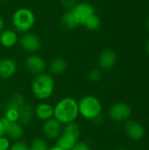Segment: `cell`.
Listing matches in <instances>:
<instances>
[{
  "instance_id": "603a6c76",
  "label": "cell",
  "mask_w": 149,
  "mask_h": 150,
  "mask_svg": "<svg viewBox=\"0 0 149 150\" xmlns=\"http://www.w3.org/2000/svg\"><path fill=\"white\" fill-rule=\"evenodd\" d=\"M103 76V73L101 71L100 69L95 68L92 69L89 71L88 73V79L91 82V83H97L102 79Z\"/></svg>"
},
{
  "instance_id": "7c38bea8",
  "label": "cell",
  "mask_w": 149,
  "mask_h": 150,
  "mask_svg": "<svg viewBox=\"0 0 149 150\" xmlns=\"http://www.w3.org/2000/svg\"><path fill=\"white\" fill-rule=\"evenodd\" d=\"M18 70L17 62L11 58H3L0 60V79L8 80L11 78Z\"/></svg>"
},
{
  "instance_id": "9a60e30c",
  "label": "cell",
  "mask_w": 149,
  "mask_h": 150,
  "mask_svg": "<svg viewBox=\"0 0 149 150\" xmlns=\"http://www.w3.org/2000/svg\"><path fill=\"white\" fill-rule=\"evenodd\" d=\"M117 61L116 53L110 48L103 50L98 56V65L100 69H112Z\"/></svg>"
},
{
  "instance_id": "ffe728a7",
  "label": "cell",
  "mask_w": 149,
  "mask_h": 150,
  "mask_svg": "<svg viewBox=\"0 0 149 150\" xmlns=\"http://www.w3.org/2000/svg\"><path fill=\"white\" fill-rule=\"evenodd\" d=\"M19 109L16 106H13L8 103H6L4 111V115L3 116L6 120H8L11 122H18V118H19Z\"/></svg>"
},
{
  "instance_id": "e0dca14e",
  "label": "cell",
  "mask_w": 149,
  "mask_h": 150,
  "mask_svg": "<svg viewBox=\"0 0 149 150\" xmlns=\"http://www.w3.org/2000/svg\"><path fill=\"white\" fill-rule=\"evenodd\" d=\"M33 118H34V107L30 104L25 103L19 109L18 122L22 126H27L31 124Z\"/></svg>"
},
{
  "instance_id": "cb8c5ba5",
  "label": "cell",
  "mask_w": 149,
  "mask_h": 150,
  "mask_svg": "<svg viewBox=\"0 0 149 150\" xmlns=\"http://www.w3.org/2000/svg\"><path fill=\"white\" fill-rule=\"evenodd\" d=\"M9 150H29V146L23 141H17L11 142Z\"/></svg>"
},
{
  "instance_id": "ac0fdd59",
  "label": "cell",
  "mask_w": 149,
  "mask_h": 150,
  "mask_svg": "<svg viewBox=\"0 0 149 150\" xmlns=\"http://www.w3.org/2000/svg\"><path fill=\"white\" fill-rule=\"evenodd\" d=\"M67 62L61 57H56L52 60L48 66V72L51 76H61L67 69Z\"/></svg>"
},
{
  "instance_id": "f1b7e54d",
  "label": "cell",
  "mask_w": 149,
  "mask_h": 150,
  "mask_svg": "<svg viewBox=\"0 0 149 150\" xmlns=\"http://www.w3.org/2000/svg\"><path fill=\"white\" fill-rule=\"evenodd\" d=\"M47 150H65V149H61V148L58 147L57 145H54V146H52V147H49Z\"/></svg>"
},
{
  "instance_id": "4316f807",
  "label": "cell",
  "mask_w": 149,
  "mask_h": 150,
  "mask_svg": "<svg viewBox=\"0 0 149 150\" xmlns=\"http://www.w3.org/2000/svg\"><path fill=\"white\" fill-rule=\"evenodd\" d=\"M61 4L63 6L68 8V10L72 9L76 4V0H61Z\"/></svg>"
},
{
  "instance_id": "e575fe53",
  "label": "cell",
  "mask_w": 149,
  "mask_h": 150,
  "mask_svg": "<svg viewBox=\"0 0 149 150\" xmlns=\"http://www.w3.org/2000/svg\"><path fill=\"white\" fill-rule=\"evenodd\" d=\"M5 1H8V0H0V2H5Z\"/></svg>"
},
{
  "instance_id": "4dcf8cb0",
  "label": "cell",
  "mask_w": 149,
  "mask_h": 150,
  "mask_svg": "<svg viewBox=\"0 0 149 150\" xmlns=\"http://www.w3.org/2000/svg\"><path fill=\"white\" fill-rule=\"evenodd\" d=\"M145 25H146V28L148 29L149 31V18L146 20V23H145Z\"/></svg>"
},
{
  "instance_id": "d4e9b609",
  "label": "cell",
  "mask_w": 149,
  "mask_h": 150,
  "mask_svg": "<svg viewBox=\"0 0 149 150\" xmlns=\"http://www.w3.org/2000/svg\"><path fill=\"white\" fill-rule=\"evenodd\" d=\"M11 141L5 135L0 136V150H9Z\"/></svg>"
},
{
  "instance_id": "83f0119b",
  "label": "cell",
  "mask_w": 149,
  "mask_h": 150,
  "mask_svg": "<svg viewBox=\"0 0 149 150\" xmlns=\"http://www.w3.org/2000/svg\"><path fill=\"white\" fill-rule=\"evenodd\" d=\"M3 135H4V127L0 118V136H3Z\"/></svg>"
},
{
  "instance_id": "30bf717a",
  "label": "cell",
  "mask_w": 149,
  "mask_h": 150,
  "mask_svg": "<svg viewBox=\"0 0 149 150\" xmlns=\"http://www.w3.org/2000/svg\"><path fill=\"white\" fill-rule=\"evenodd\" d=\"M1 120L4 127V135L13 142L20 141L24 134V126L19 122H11L4 117Z\"/></svg>"
},
{
  "instance_id": "484cf974",
  "label": "cell",
  "mask_w": 149,
  "mask_h": 150,
  "mask_svg": "<svg viewBox=\"0 0 149 150\" xmlns=\"http://www.w3.org/2000/svg\"><path fill=\"white\" fill-rule=\"evenodd\" d=\"M70 150H92V149L87 142L79 141Z\"/></svg>"
},
{
  "instance_id": "f546056e",
  "label": "cell",
  "mask_w": 149,
  "mask_h": 150,
  "mask_svg": "<svg viewBox=\"0 0 149 150\" xmlns=\"http://www.w3.org/2000/svg\"><path fill=\"white\" fill-rule=\"evenodd\" d=\"M4 19L0 17V33L4 30Z\"/></svg>"
},
{
  "instance_id": "6da1fadb",
  "label": "cell",
  "mask_w": 149,
  "mask_h": 150,
  "mask_svg": "<svg viewBox=\"0 0 149 150\" xmlns=\"http://www.w3.org/2000/svg\"><path fill=\"white\" fill-rule=\"evenodd\" d=\"M78 117V103L72 97L62 98L54 105V118L62 125L76 122Z\"/></svg>"
},
{
  "instance_id": "d6986e66",
  "label": "cell",
  "mask_w": 149,
  "mask_h": 150,
  "mask_svg": "<svg viewBox=\"0 0 149 150\" xmlns=\"http://www.w3.org/2000/svg\"><path fill=\"white\" fill-rule=\"evenodd\" d=\"M61 24L65 29H68V30H73V29L76 28L78 25H80L76 17L75 16V14L71 9L68 10L61 15Z\"/></svg>"
},
{
  "instance_id": "1f68e13d",
  "label": "cell",
  "mask_w": 149,
  "mask_h": 150,
  "mask_svg": "<svg viewBox=\"0 0 149 150\" xmlns=\"http://www.w3.org/2000/svg\"><path fill=\"white\" fill-rule=\"evenodd\" d=\"M3 112V106H2V104H1V101H0V115Z\"/></svg>"
},
{
  "instance_id": "5bb4252c",
  "label": "cell",
  "mask_w": 149,
  "mask_h": 150,
  "mask_svg": "<svg viewBox=\"0 0 149 150\" xmlns=\"http://www.w3.org/2000/svg\"><path fill=\"white\" fill-rule=\"evenodd\" d=\"M125 131L127 136L133 141H140L145 135V128L134 120H130L126 123Z\"/></svg>"
},
{
  "instance_id": "836d02e7",
  "label": "cell",
  "mask_w": 149,
  "mask_h": 150,
  "mask_svg": "<svg viewBox=\"0 0 149 150\" xmlns=\"http://www.w3.org/2000/svg\"><path fill=\"white\" fill-rule=\"evenodd\" d=\"M117 150H128V149H117Z\"/></svg>"
},
{
  "instance_id": "3957f363",
  "label": "cell",
  "mask_w": 149,
  "mask_h": 150,
  "mask_svg": "<svg viewBox=\"0 0 149 150\" xmlns=\"http://www.w3.org/2000/svg\"><path fill=\"white\" fill-rule=\"evenodd\" d=\"M79 116L87 120L97 121L102 116V103L93 95H85L78 101Z\"/></svg>"
},
{
  "instance_id": "8fae6325",
  "label": "cell",
  "mask_w": 149,
  "mask_h": 150,
  "mask_svg": "<svg viewBox=\"0 0 149 150\" xmlns=\"http://www.w3.org/2000/svg\"><path fill=\"white\" fill-rule=\"evenodd\" d=\"M76 17L79 25H83V23L93 14H95V9L94 7L87 3V2H80L77 3L72 9H71Z\"/></svg>"
},
{
  "instance_id": "2e32d148",
  "label": "cell",
  "mask_w": 149,
  "mask_h": 150,
  "mask_svg": "<svg viewBox=\"0 0 149 150\" xmlns=\"http://www.w3.org/2000/svg\"><path fill=\"white\" fill-rule=\"evenodd\" d=\"M18 42V37L17 32L11 29L3 30L0 33V44L6 48L14 47Z\"/></svg>"
},
{
  "instance_id": "d6a6232c",
  "label": "cell",
  "mask_w": 149,
  "mask_h": 150,
  "mask_svg": "<svg viewBox=\"0 0 149 150\" xmlns=\"http://www.w3.org/2000/svg\"><path fill=\"white\" fill-rule=\"evenodd\" d=\"M147 51H148V53L149 54V40L148 41V43H147Z\"/></svg>"
},
{
  "instance_id": "5b68a950",
  "label": "cell",
  "mask_w": 149,
  "mask_h": 150,
  "mask_svg": "<svg viewBox=\"0 0 149 150\" xmlns=\"http://www.w3.org/2000/svg\"><path fill=\"white\" fill-rule=\"evenodd\" d=\"M11 23L17 32L25 33L34 25L35 15L30 9L22 7L14 11L11 17Z\"/></svg>"
},
{
  "instance_id": "277c9868",
  "label": "cell",
  "mask_w": 149,
  "mask_h": 150,
  "mask_svg": "<svg viewBox=\"0 0 149 150\" xmlns=\"http://www.w3.org/2000/svg\"><path fill=\"white\" fill-rule=\"evenodd\" d=\"M81 136V129L76 122L63 125L62 131L55 141V145L65 150H70L78 142Z\"/></svg>"
},
{
  "instance_id": "4fadbf2b",
  "label": "cell",
  "mask_w": 149,
  "mask_h": 150,
  "mask_svg": "<svg viewBox=\"0 0 149 150\" xmlns=\"http://www.w3.org/2000/svg\"><path fill=\"white\" fill-rule=\"evenodd\" d=\"M34 117L42 122L54 118V105L47 101L40 102L34 106Z\"/></svg>"
},
{
  "instance_id": "ba28073f",
  "label": "cell",
  "mask_w": 149,
  "mask_h": 150,
  "mask_svg": "<svg viewBox=\"0 0 149 150\" xmlns=\"http://www.w3.org/2000/svg\"><path fill=\"white\" fill-rule=\"evenodd\" d=\"M110 118L117 122H121L129 119L132 113L131 107L123 102H118L113 104L109 109Z\"/></svg>"
},
{
  "instance_id": "52a82bcc",
  "label": "cell",
  "mask_w": 149,
  "mask_h": 150,
  "mask_svg": "<svg viewBox=\"0 0 149 150\" xmlns=\"http://www.w3.org/2000/svg\"><path fill=\"white\" fill-rule=\"evenodd\" d=\"M18 42L22 49L30 54H35L41 47V40L40 37L29 32L24 33L21 38L18 39Z\"/></svg>"
},
{
  "instance_id": "8992f818",
  "label": "cell",
  "mask_w": 149,
  "mask_h": 150,
  "mask_svg": "<svg viewBox=\"0 0 149 150\" xmlns=\"http://www.w3.org/2000/svg\"><path fill=\"white\" fill-rule=\"evenodd\" d=\"M25 67L30 74L38 76L45 72L47 69V62L40 54H31L25 58Z\"/></svg>"
},
{
  "instance_id": "9c48e42d",
  "label": "cell",
  "mask_w": 149,
  "mask_h": 150,
  "mask_svg": "<svg viewBox=\"0 0 149 150\" xmlns=\"http://www.w3.org/2000/svg\"><path fill=\"white\" fill-rule=\"evenodd\" d=\"M62 124H61L54 118H52L43 122L42 133L46 139L50 141H56L62 131Z\"/></svg>"
},
{
  "instance_id": "7402d4cb",
  "label": "cell",
  "mask_w": 149,
  "mask_h": 150,
  "mask_svg": "<svg viewBox=\"0 0 149 150\" xmlns=\"http://www.w3.org/2000/svg\"><path fill=\"white\" fill-rule=\"evenodd\" d=\"M49 148L47 142L45 138H35L31 145L29 146V150H47Z\"/></svg>"
},
{
  "instance_id": "44dd1931",
  "label": "cell",
  "mask_w": 149,
  "mask_h": 150,
  "mask_svg": "<svg viewBox=\"0 0 149 150\" xmlns=\"http://www.w3.org/2000/svg\"><path fill=\"white\" fill-rule=\"evenodd\" d=\"M85 26L86 29L90 31H97L100 28L101 26V19L95 13L92 16H90L83 25Z\"/></svg>"
},
{
  "instance_id": "7a4b0ae2",
  "label": "cell",
  "mask_w": 149,
  "mask_h": 150,
  "mask_svg": "<svg viewBox=\"0 0 149 150\" xmlns=\"http://www.w3.org/2000/svg\"><path fill=\"white\" fill-rule=\"evenodd\" d=\"M55 81L49 73H42L35 76L31 84V91L32 96L41 101L48 100L54 92Z\"/></svg>"
}]
</instances>
